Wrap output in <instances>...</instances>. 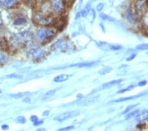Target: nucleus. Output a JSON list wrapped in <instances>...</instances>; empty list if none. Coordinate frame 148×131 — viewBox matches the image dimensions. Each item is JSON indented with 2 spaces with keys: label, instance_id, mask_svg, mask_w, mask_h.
Masks as SVG:
<instances>
[{
  "label": "nucleus",
  "instance_id": "1",
  "mask_svg": "<svg viewBox=\"0 0 148 131\" xmlns=\"http://www.w3.org/2000/svg\"><path fill=\"white\" fill-rule=\"evenodd\" d=\"M55 37V33L53 30L47 28H43L38 30L37 38L42 43H46L50 41Z\"/></svg>",
  "mask_w": 148,
  "mask_h": 131
},
{
  "label": "nucleus",
  "instance_id": "2",
  "mask_svg": "<svg viewBox=\"0 0 148 131\" xmlns=\"http://www.w3.org/2000/svg\"><path fill=\"white\" fill-rule=\"evenodd\" d=\"M32 20L34 23L39 25H48L53 21L51 17L40 13H35L32 17Z\"/></svg>",
  "mask_w": 148,
  "mask_h": 131
},
{
  "label": "nucleus",
  "instance_id": "3",
  "mask_svg": "<svg viewBox=\"0 0 148 131\" xmlns=\"http://www.w3.org/2000/svg\"><path fill=\"white\" fill-rule=\"evenodd\" d=\"M79 114H80L79 111L66 112V113H62V114H61V115L57 116L56 117H55L54 119L57 121H59V122H63V121L66 120V119L79 115Z\"/></svg>",
  "mask_w": 148,
  "mask_h": 131
},
{
  "label": "nucleus",
  "instance_id": "4",
  "mask_svg": "<svg viewBox=\"0 0 148 131\" xmlns=\"http://www.w3.org/2000/svg\"><path fill=\"white\" fill-rule=\"evenodd\" d=\"M52 8L56 13H63L65 9V3L63 0H53L52 1Z\"/></svg>",
  "mask_w": 148,
  "mask_h": 131
},
{
  "label": "nucleus",
  "instance_id": "5",
  "mask_svg": "<svg viewBox=\"0 0 148 131\" xmlns=\"http://www.w3.org/2000/svg\"><path fill=\"white\" fill-rule=\"evenodd\" d=\"M45 54H46V52L44 51L39 49H36L31 50L28 54V56L33 60H39L45 56Z\"/></svg>",
  "mask_w": 148,
  "mask_h": 131
},
{
  "label": "nucleus",
  "instance_id": "6",
  "mask_svg": "<svg viewBox=\"0 0 148 131\" xmlns=\"http://www.w3.org/2000/svg\"><path fill=\"white\" fill-rule=\"evenodd\" d=\"M136 120L138 121H148V110H144L140 113L136 115Z\"/></svg>",
  "mask_w": 148,
  "mask_h": 131
},
{
  "label": "nucleus",
  "instance_id": "7",
  "mask_svg": "<svg viewBox=\"0 0 148 131\" xmlns=\"http://www.w3.org/2000/svg\"><path fill=\"white\" fill-rule=\"evenodd\" d=\"M97 62H82L79 64H76L71 65L70 67H78V68H83V67H92L94 66Z\"/></svg>",
  "mask_w": 148,
  "mask_h": 131
},
{
  "label": "nucleus",
  "instance_id": "8",
  "mask_svg": "<svg viewBox=\"0 0 148 131\" xmlns=\"http://www.w3.org/2000/svg\"><path fill=\"white\" fill-rule=\"evenodd\" d=\"M66 24V21L65 18H61L57 21V22L55 24V27H56L57 30H62L65 27V25Z\"/></svg>",
  "mask_w": 148,
  "mask_h": 131
},
{
  "label": "nucleus",
  "instance_id": "9",
  "mask_svg": "<svg viewBox=\"0 0 148 131\" xmlns=\"http://www.w3.org/2000/svg\"><path fill=\"white\" fill-rule=\"evenodd\" d=\"M126 18L130 23H134L136 21V15L131 9H128L127 12H126Z\"/></svg>",
  "mask_w": 148,
  "mask_h": 131
},
{
  "label": "nucleus",
  "instance_id": "10",
  "mask_svg": "<svg viewBox=\"0 0 148 131\" xmlns=\"http://www.w3.org/2000/svg\"><path fill=\"white\" fill-rule=\"evenodd\" d=\"M122 82H123V80H116L111 81V82L104 83V84L102 85V88L103 89H107V88L111 87L112 86H113V85H114L119 84V83H121Z\"/></svg>",
  "mask_w": 148,
  "mask_h": 131
},
{
  "label": "nucleus",
  "instance_id": "11",
  "mask_svg": "<svg viewBox=\"0 0 148 131\" xmlns=\"http://www.w3.org/2000/svg\"><path fill=\"white\" fill-rule=\"evenodd\" d=\"M70 76H69L67 74H61L56 76V77L54 78V82H57V83H59V82H65V81L67 80Z\"/></svg>",
  "mask_w": 148,
  "mask_h": 131
},
{
  "label": "nucleus",
  "instance_id": "12",
  "mask_svg": "<svg viewBox=\"0 0 148 131\" xmlns=\"http://www.w3.org/2000/svg\"><path fill=\"white\" fill-rule=\"evenodd\" d=\"M143 95H144V94H139L138 95H134V96H130V97H124V98H119L118 99L115 100V101H114V102H116V103H118V102H123V101H128V100H131V99L138 98V97H140Z\"/></svg>",
  "mask_w": 148,
  "mask_h": 131
},
{
  "label": "nucleus",
  "instance_id": "13",
  "mask_svg": "<svg viewBox=\"0 0 148 131\" xmlns=\"http://www.w3.org/2000/svg\"><path fill=\"white\" fill-rule=\"evenodd\" d=\"M18 0H5L4 1V6L6 7V8H11L13 6L17 3Z\"/></svg>",
  "mask_w": 148,
  "mask_h": 131
},
{
  "label": "nucleus",
  "instance_id": "14",
  "mask_svg": "<svg viewBox=\"0 0 148 131\" xmlns=\"http://www.w3.org/2000/svg\"><path fill=\"white\" fill-rule=\"evenodd\" d=\"M57 90V89H54L50 90V91H47L46 94L44 95V97H43V99H47L49 98V97H51V96H53V95L56 93Z\"/></svg>",
  "mask_w": 148,
  "mask_h": 131
},
{
  "label": "nucleus",
  "instance_id": "15",
  "mask_svg": "<svg viewBox=\"0 0 148 131\" xmlns=\"http://www.w3.org/2000/svg\"><path fill=\"white\" fill-rule=\"evenodd\" d=\"M27 23V19L25 17H18L17 19H16V20L15 21V25H23Z\"/></svg>",
  "mask_w": 148,
  "mask_h": 131
},
{
  "label": "nucleus",
  "instance_id": "16",
  "mask_svg": "<svg viewBox=\"0 0 148 131\" xmlns=\"http://www.w3.org/2000/svg\"><path fill=\"white\" fill-rule=\"evenodd\" d=\"M144 2L143 0H139V1H137L136 3V9L138 11H142V9L144 8Z\"/></svg>",
  "mask_w": 148,
  "mask_h": 131
},
{
  "label": "nucleus",
  "instance_id": "17",
  "mask_svg": "<svg viewBox=\"0 0 148 131\" xmlns=\"http://www.w3.org/2000/svg\"><path fill=\"white\" fill-rule=\"evenodd\" d=\"M136 49L139 51H147L148 50V44H140L136 46Z\"/></svg>",
  "mask_w": 148,
  "mask_h": 131
},
{
  "label": "nucleus",
  "instance_id": "18",
  "mask_svg": "<svg viewBox=\"0 0 148 131\" xmlns=\"http://www.w3.org/2000/svg\"><path fill=\"white\" fill-rule=\"evenodd\" d=\"M26 95H27V93H18V94L11 95V97H13L14 99H20Z\"/></svg>",
  "mask_w": 148,
  "mask_h": 131
},
{
  "label": "nucleus",
  "instance_id": "19",
  "mask_svg": "<svg viewBox=\"0 0 148 131\" xmlns=\"http://www.w3.org/2000/svg\"><path fill=\"white\" fill-rule=\"evenodd\" d=\"M111 70H112V68H111L105 67L99 71V73H101V74H102V75H104V74H106V73H109Z\"/></svg>",
  "mask_w": 148,
  "mask_h": 131
},
{
  "label": "nucleus",
  "instance_id": "20",
  "mask_svg": "<svg viewBox=\"0 0 148 131\" xmlns=\"http://www.w3.org/2000/svg\"><path fill=\"white\" fill-rule=\"evenodd\" d=\"M100 17H101V18L103 20H106V21H113L114 19L111 17H109V15H107L106 14L104 13H101L100 14Z\"/></svg>",
  "mask_w": 148,
  "mask_h": 131
},
{
  "label": "nucleus",
  "instance_id": "21",
  "mask_svg": "<svg viewBox=\"0 0 148 131\" xmlns=\"http://www.w3.org/2000/svg\"><path fill=\"white\" fill-rule=\"evenodd\" d=\"M7 56L3 53H0V64H3L7 62Z\"/></svg>",
  "mask_w": 148,
  "mask_h": 131
},
{
  "label": "nucleus",
  "instance_id": "22",
  "mask_svg": "<svg viewBox=\"0 0 148 131\" xmlns=\"http://www.w3.org/2000/svg\"><path fill=\"white\" fill-rule=\"evenodd\" d=\"M23 1L29 7H33L35 5L34 0H23Z\"/></svg>",
  "mask_w": 148,
  "mask_h": 131
},
{
  "label": "nucleus",
  "instance_id": "23",
  "mask_svg": "<svg viewBox=\"0 0 148 131\" xmlns=\"http://www.w3.org/2000/svg\"><path fill=\"white\" fill-rule=\"evenodd\" d=\"M139 113V111L138 110H136L134 111H132L131 112V113H128V115H126V119H130L131 117H132V116L136 115L137 114Z\"/></svg>",
  "mask_w": 148,
  "mask_h": 131
},
{
  "label": "nucleus",
  "instance_id": "24",
  "mask_svg": "<svg viewBox=\"0 0 148 131\" xmlns=\"http://www.w3.org/2000/svg\"><path fill=\"white\" fill-rule=\"evenodd\" d=\"M134 87V86L133 85H130V86H128V87H126V88H125V89L119 90V91H118V94H121V93H125L126 91H130V90H132Z\"/></svg>",
  "mask_w": 148,
  "mask_h": 131
},
{
  "label": "nucleus",
  "instance_id": "25",
  "mask_svg": "<svg viewBox=\"0 0 148 131\" xmlns=\"http://www.w3.org/2000/svg\"><path fill=\"white\" fill-rule=\"evenodd\" d=\"M137 105H138V104H136V105H130L129 107H128L127 108H126L125 110L123 111V114H126V113H128V112L130 111L131 110H132V109H133L134 108H135L136 107H137Z\"/></svg>",
  "mask_w": 148,
  "mask_h": 131
},
{
  "label": "nucleus",
  "instance_id": "26",
  "mask_svg": "<svg viewBox=\"0 0 148 131\" xmlns=\"http://www.w3.org/2000/svg\"><path fill=\"white\" fill-rule=\"evenodd\" d=\"M16 121H17L18 123H21V124L25 123L26 121H27V120H26V119L23 116H18V117L16 118Z\"/></svg>",
  "mask_w": 148,
  "mask_h": 131
},
{
  "label": "nucleus",
  "instance_id": "27",
  "mask_svg": "<svg viewBox=\"0 0 148 131\" xmlns=\"http://www.w3.org/2000/svg\"><path fill=\"white\" fill-rule=\"evenodd\" d=\"M121 48L122 46H119V45H110L109 49L112 50V51H117V50L121 49Z\"/></svg>",
  "mask_w": 148,
  "mask_h": 131
},
{
  "label": "nucleus",
  "instance_id": "28",
  "mask_svg": "<svg viewBox=\"0 0 148 131\" xmlns=\"http://www.w3.org/2000/svg\"><path fill=\"white\" fill-rule=\"evenodd\" d=\"M6 78H18V79H21V78H22V76L17 74H11V75L7 76Z\"/></svg>",
  "mask_w": 148,
  "mask_h": 131
},
{
  "label": "nucleus",
  "instance_id": "29",
  "mask_svg": "<svg viewBox=\"0 0 148 131\" xmlns=\"http://www.w3.org/2000/svg\"><path fill=\"white\" fill-rule=\"evenodd\" d=\"M74 128H75L74 126H69V127H66L65 128H60V129H59V130H60V131H62V130H70L74 129Z\"/></svg>",
  "mask_w": 148,
  "mask_h": 131
},
{
  "label": "nucleus",
  "instance_id": "30",
  "mask_svg": "<svg viewBox=\"0 0 148 131\" xmlns=\"http://www.w3.org/2000/svg\"><path fill=\"white\" fill-rule=\"evenodd\" d=\"M30 121H32V122L34 123H36V121H38V116H35V115L31 116H30Z\"/></svg>",
  "mask_w": 148,
  "mask_h": 131
},
{
  "label": "nucleus",
  "instance_id": "31",
  "mask_svg": "<svg viewBox=\"0 0 148 131\" xmlns=\"http://www.w3.org/2000/svg\"><path fill=\"white\" fill-rule=\"evenodd\" d=\"M103 7H104L103 3H99V5H97L96 9H97V11H101V10H102V9L103 8Z\"/></svg>",
  "mask_w": 148,
  "mask_h": 131
},
{
  "label": "nucleus",
  "instance_id": "32",
  "mask_svg": "<svg viewBox=\"0 0 148 131\" xmlns=\"http://www.w3.org/2000/svg\"><path fill=\"white\" fill-rule=\"evenodd\" d=\"M136 56V54H132V55H130L129 57H128V58H126V60H127V61L132 60L135 58Z\"/></svg>",
  "mask_w": 148,
  "mask_h": 131
},
{
  "label": "nucleus",
  "instance_id": "33",
  "mask_svg": "<svg viewBox=\"0 0 148 131\" xmlns=\"http://www.w3.org/2000/svg\"><path fill=\"white\" fill-rule=\"evenodd\" d=\"M147 84V82L146 81H142V82H140L138 83V86H144V85Z\"/></svg>",
  "mask_w": 148,
  "mask_h": 131
},
{
  "label": "nucleus",
  "instance_id": "34",
  "mask_svg": "<svg viewBox=\"0 0 148 131\" xmlns=\"http://www.w3.org/2000/svg\"><path fill=\"white\" fill-rule=\"evenodd\" d=\"M44 123V121H38L34 123V126H39V125H41L42 124H43Z\"/></svg>",
  "mask_w": 148,
  "mask_h": 131
},
{
  "label": "nucleus",
  "instance_id": "35",
  "mask_svg": "<svg viewBox=\"0 0 148 131\" xmlns=\"http://www.w3.org/2000/svg\"><path fill=\"white\" fill-rule=\"evenodd\" d=\"M1 129H2V130H8V129H9V126H8V125H2Z\"/></svg>",
  "mask_w": 148,
  "mask_h": 131
},
{
  "label": "nucleus",
  "instance_id": "36",
  "mask_svg": "<svg viewBox=\"0 0 148 131\" xmlns=\"http://www.w3.org/2000/svg\"><path fill=\"white\" fill-rule=\"evenodd\" d=\"M23 101V102H25V103H28V102L30 101V97H25V98L24 99Z\"/></svg>",
  "mask_w": 148,
  "mask_h": 131
},
{
  "label": "nucleus",
  "instance_id": "37",
  "mask_svg": "<svg viewBox=\"0 0 148 131\" xmlns=\"http://www.w3.org/2000/svg\"><path fill=\"white\" fill-rule=\"evenodd\" d=\"M49 112H50V111H46L45 112H44V113H43V115H44V116L48 115L49 113Z\"/></svg>",
  "mask_w": 148,
  "mask_h": 131
},
{
  "label": "nucleus",
  "instance_id": "38",
  "mask_svg": "<svg viewBox=\"0 0 148 131\" xmlns=\"http://www.w3.org/2000/svg\"><path fill=\"white\" fill-rule=\"evenodd\" d=\"M46 129L45 128H39V129H38V130H45Z\"/></svg>",
  "mask_w": 148,
  "mask_h": 131
},
{
  "label": "nucleus",
  "instance_id": "39",
  "mask_svg": "<svg viewBox=\"0 0 148 131\" xmlns=\"http://www.w3.org/2000/svg\"><path fill=\"white\" fill-rule=\"evenodd\" d=\"M36 1H44L45 0H36Z\"/></svg>",
  "mask_w": 148,
  "mask_h": 131
},
{
  "label": "nucleus",
  "instance_id": "40",
  "mask_svg": "<svg viewBox=\"0 0 148 131\" xmlns=\"http://www.w3.org/2000/svg\"><path fill=\"white\" fill-rule=\"evenodd\" d=\"M5 0H0V3H2V2H4Z\"/></svg>",
  "mask_w": 148,
  "mask_h": 131
},
{
  "label": "nucleus",
  "instance_id": "41",
  "mask_svg": "<svg viewBox=\"0 0 148 131\" xmlns=\"http://www.w3.org/2000/svg\"><path fill=\"white\" fill-rule=\"evenodd\" d=\"M146 33H147V34L148 35V27H147V29H146Z\"/></svg>",
  "mask_w": 148,
  "mask_h": 131
},
{
  "label": "nucleus",
  "instance_id": "42",
  "mask_svg": "<svg viewBox=\"0 0 148 131\" xmlns=\"http://www.w3.org/2000/svg\"><path fill=\"white\" fill-rule=\"evenodd\" d=\"M147 6H148V0H147Z\"/></svg>",
  "mask_w": 148,
  "mask_h": 131
},
{
  "label": "nucleus",
  "instance_id": "43",
  "mask_svg": "<svg viewBox=\"0 0 148 131\" xmlns=\"http://www.w3.org/2000/svg\"><path fill=\"white\" fill-rule=\"evenodd\" d=\"M1 92H2L1 90H0V94H1Z\"/></svg>",
  "mask_w": 148,
  "mask_h": 131
}]
</instances>
